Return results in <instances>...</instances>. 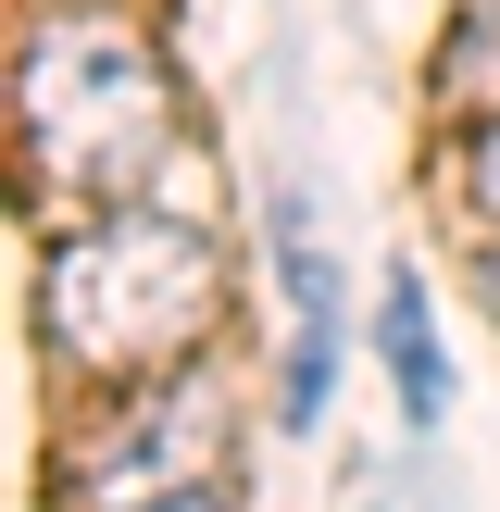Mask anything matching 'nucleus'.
<instances>
[{
    "mask_svg": "<svg viewBox=\"0 0 500 512\" xmlns=\"http://www.w3.org/2000/svg\"><path fill=\"white\" fill-rule=\"evenodd\" d=\"M475 288H488V300H500V225H488V250H475Z\"/></svg>",
    "mask_w": 500,
    "mask_h": 512,
    "instance_id": "0eeeda50",
    "label": "nucleus"
},
{
    "mask_svg": "<svg viewBox=\"0 0 500 512\" xmlns=\"http://www.w3.org/2000/svg\"><path fill=\"white\" fill-rule=\"evenodd\" d=\"M75 512H225V475H200V488H113V500H75Z\"/></svg>",
    "mask_w": 500,
    "mask_h": 512,
    "instance_id": "423d86ee",
    "label": "nucleus"
},
{
    "mask_svg": "<svg viewBox=\"0 0 500 512\" xmlns=\"http://www.w3.org/2000/svg\"><path fill=\"white\" fill-rule=\"evenodd\" d=\"M450 175H463V200H475V213L500 225V100H488V113L463 125V150H450Z\"/></svg>",
    "mask_w": 500,
    "mask_h": 512,
    "instance_id": "39448f33",
    "label": "nucleus"
},
{
    "mask_svg": "<svg viewBox=\"0 0 500 512\" xmlns=\"http://www.w3.org/2000/svg\"><path fill=\"white\" fill-rule=\"evenodd\" d=\"M213 325H225V250L188 213L113 200V213H75L38 263V338L88 375H175Z\"/></svg>",
    "mask_w": 500,
    "mask_h": 512,
    "instance_id": "f257e3e1",
    "label": "nucleus"
},
{
    "mask_svg": "<svg viewBox=\"0 0 500 512\" xmlns=\"http://www.w3.org/2000/svg\"><path fill=\"white\" fill-rule=\"evenodd\" d=\"M375 338H388V375H400V413H413V425H438L450 375H438V338H425V288H413V275H388V313H375Z\"/></svg>",
    "mask_w": 500,
    "mask_h": 512,
    "instance_id": "20e7f679",
    "label": "nucleus"
},
{
    "mask_svg": "<svg viewBox=\"0 0 500 512\" xmlns=\"http://www.w3.org/2000/svg\"><path fill=\"white\" fill-rule=\"evenodd\" d=\"M275 275H288V425H313L325 363H338V275H325V238L300 225V200L275 213Z\"/></svg>",
    "mask_w": 500,
    "mask_h": 512,
    "instance_id": "7ed1b4c3",
    "label": "nucleus"
},
{
    "mask_svg": "<svg viewBox=\"0 0 500 512\" xmlns=\"http://www.w3.org/2000/svg\"><path fill=\"white\" fill-rule=\"evenodd\" d=\"M13 150L25 188L75 200V213H113V200H150L175 150V75L138 25L113 13H50L13 63Z\"/></svg>",
    "mask_w": 500,
    "mask_h": 512,
    "instance_id": "f03ea898",
    "label": "nucleus"
}]
</instances>
